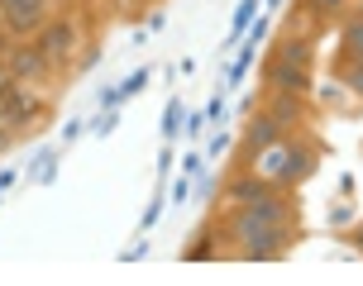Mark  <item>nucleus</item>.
Listing matches in <instances>:
<instances>
[{
	"instance_id": "f257e3e1",
	"label": "nucleus",
	"mask_w": 363,
	"mask_h": 286,
	"mask_svg": "<svg viewBox=\"0 0 363 286\" xmlns=\"http://www.w3.org/2000/svg\"><path fill=\"white\" fill-rule=\"evenodd\" d=\"M225 239H235L239 258H258V263L282 258V253L291 248V210H287V200H277L272 191L258 196V200H244V205L230 214Z\"/></svg>"
},
{
	"instance_id": "f03ea898",
	"label": "nucleus",
	"mask_w": 363,
	"mask_h": 286,
	"mask_svg": "<svg viewBox=\"0 0 363 286\" xmlns=\"http://www.w3.org/2000/svg\"><path fill=\"white\" fill-rule=\"evenodd\" d=\"M34 43L43 48V57L53 62V72L57 67H67V62H77V48H82V29H77V19H67V15H53L43 29L34 34Z\"/></svg>"
},
{
	"instance_id": "7ed1b4c3",
	"label": "nucleus",
	"mask_w": 363,
	"mask_h": 286,
	"mask_svg": "<svg viewBox=\"0 0 363 286\" xmlns=\"http://www.w3.org/2000/svg\"><path fill=\"white\" fill-rule=\"evenodd\" d=\"M0 115H5V125L15 129V134H24V129H34L43 120V96L29 81H15L10 76V86L0 91Z\"/></svg>"
},
{
	"instance_id": "20e7f679",
	"label": "nucleus",
	"mask_w": 363,
	"mask_h": 286,
	"mask_svg": "<svg viewBox=\"0 0 363 286\" xmlns=\"http://www.w3.org/2000/svg\"><path fill=\"white\" fill-rule=\"evenodd\" d=\"M48 10H53V0H0V29L10 38H34L53 19Z\"/></svg>"
},
{
	"instance_id": "39448f33",
	"label": "nucleus",
	"mask_w": 363,
	"mask_h": 286,
	"mask_svg": "<svg viewBox=\"0 0 363 286\" xmlns=\"http://www.w3.org/2000/svg\"><path fill=\"white\" fill-rule=\"evenodd\" d=\"M5 67H10L15 81H29V86H38L43 76H53V62L43 57V48L34 38H15V48H5Z\"/></svg>"
},
{
	"instance_id": "423d86ee",
	"label": "nucleus",
	"mask_w": 363,
	"mask_h": 286,
	"mask_svg": "<svg viewBox=\"0 0 363 286\" xmlns=\"http://www.w3.org/2000/svg\"><path fill=\"white\" fill-rule=\"evenodd\" d=\"M320 162V148L306 139H287V153H282V172H277V186H301V181L315 172Z\"/></svg>"
},
{
	"instance_id": "0eeeda50",
	"label": "nucleus",
	"mask_w": 363,
	"mask_h": 286,
	"mask_svg": "<svg viewBox=\"0 0 363 286\" xmlns=\"http://www.w3.org/2000/svg\"><path fill=\"white\" fill-rule=\"evenodd\" d=\"M277 139H282V129H277V120H272L268 110H263V115H254V120L244 125V148H239V162L249 167V162H254L268 143H277Z\"/></svg>"
},
{
	"instance_id": "6e6552de",
	"label": "nucleus",
	"mask_w": 363,
	"mask_h": 286,
	"mask_svg": "<svg viewBox=\"0 0 363 286\" xmlns=\"http://www.w3.org/2000/svg\"><path fill=\"white\" fill-rule=\"evenodd\" d=\"M263 81H268V91L306 96V91H311V67H291V62H282V57H272L268 67H263Z\"/></svg>"
},
{
	"instance_id": "1a4fd4ad",
	"label": "nucleus",
	"mask_w": 363,
	"mask_h": 286,
	"mask_svg": "<svg viewBox=\"0 0 363 286\" xmlns=\"http://www.w3.org/2000/svg\"><path fill=\"white\" fill-rule=\"evenodd\" d=\"M268 115L277 120V129L287 134V129H296L301 120H306V96H291V91H272Z\"/></svg>"
},
{
	"instance_id": "9d476101",
	"label": "nucleus",
	"mask_w": 363,
	"mask_h": 286,
	"mask_svg": "<svg viewBox=\"0 0 363 286\" xmlns=\"http://www.w3.org/2000/svg\"><path fill=\"white\" fill-rule=\"evenodd\" d=\"M272 57H282V62H291V67H311V57H315V43H311L306 34H296V29H291V34L277 38V53H272Z\"/></svg>"
},
{
	"instance_id": "9b49d317",
	"label": "nucleus",
	"mask_w": 363,
	"mask_h": 286,
	"mask_svg": "<svg viewBox=\"0 0 363 286\" xmlns=\"http://www.w3.org/2000/svg\"><path fill=\"white\" fill-rule=\"evenodd\" d=\"M268 191H272V181H263L254 167H249L244 177H235L230 186H225V196L235 200V205H244V200H258V196H268Z\"/></svg>"
},
{
	"instance_id": "f8f14e48",
	"label": "nucleus",
	"mask_w": 363,
	"mask_h": 286,
	"mask_svg": "<svg viewBox=\"0 0 363 286\" xmlns=\"http://www.w3.org/2000/svg\"><path fill=\"white\" fill-rule=\"evenodd\" d=\"M340 86H349L363 101V57H349L345 67H340Z\"/></svg>"
},
{
	"instance_id": "ddd939ff",
	"label": "nucleus",
	"mask_w": 363,
	"mask_h": 286,
	"mask_svg": "<svg viewBox=\"0 0 363 286\" xmlns=\"http://www.w3.org/2000/svg\"><path fill=\"white\" fill-rule=\"evenodd\" d=\"M340 38H345V53H349V57H363V15H354V19H349V24H345V34H340Z\"/></svg>"
},
{
	"instance_id": "4468645a",
	"label": "nucleus",
	"mask_w": 363,
	"mask_h": 286,
	"mask_svg": "<svg viewBox=\"0 0 363 286\" xmlns=\"http://www.w3.org/2000/svg\"><path fill=\"white\" fill-rule=\"evenodd\" d=\"M177 129H182V101H167V110H163V139L172 143V139H177Z\"/></svg>"
},
{
	"instance_id": "2eb2a0df",
	"label": "nucleus",
	"mask_w": 363,
	"mask_h": 286,
	"mask_svg": "<svg viewBox=\"0 0 363 286\" xmlns=\"http://www.w3.org/2000/svg\"><path fill=\"white\" fill-rule=\"evenodd\" d=\"M254 10H258V0H244V5L235 10V24H230V38H239L244 29H249V19H254Z\"/></svg>"
},
{
	"instance_id": "dca6fc26",
	"label": "nucleus",
	"mask_w": 363,
	"mask_h": 286,
	"mask_svg": "<svg viewBox=\"0 0 363 286\" xmlns=\"http://www.w3.org/2000/svg\"><path fill=\"white\" fill-rule=\"evenodd\" d=\"M148 81H153V76H148V67L144 72H129L125 81H120V96H139V91H148Z\"/></svg>"
},
{
	"instance_id": "f3484780",
	"label": "nucleus",
	"mask_w": 363,
	"mask_h": 286,
	"mask_svg": "<svg viewBox=\"0 0 363 286\" xmlns=\"http://www.w3.org/2000/svg\"><path fill=\"white\" fill-rule=\"evenodd\" d=\"M96 57H101V43H82V53H77L72 67H77V72H86V67H96Z\"/></svg>"
},
{
	"instance_id": "a211bd4d",
	"label": "nucleus",
	"mask_w": 363,
	"mask_h": 286,
	"mask_svg": "<svg viewBox=\"0 0 363 286\" xmlns=\"http://www.w3.org/2000/svg\"><path fill=\"white\" fill-rule=\"evenodd\" d=\"M206 239H211V234H201V244H191V248H186V258H191V263H206V258H216V244H206Z\"/></svg>"
},
{
	"instance_id": "6ab92c4d",
	"label": "nucleus",
	"mask_w": 363,
	"mask_h": 286,
	"mask_svg": "<svg viewBox=\"0 0 363 286\" xmlns=\"http://www.w3.org/2000/svg\"><path fill=\"white\" fill-rule=\"evenodd\" d=\"M349 0H311V15H335V10H345Z\"/></svg>"
},
{
	"instance_id": "aec40b11",
	"label": "nucleus",
	"mask_w": 363,
	"mask_h": 286,
	"mask_svg": "<svg viewBox=\"0 0 363 286\" xmlns=\"http://www.w3.org/2000/svg\"><path fill=\"white\" fill-rule=\"evenodd\" d=\"M115 125H120V115H115V110H101V120H96L91 129H96V134H110Z\"/></svg>"
},
{
	"instance_id": "412c9836",
	"label": "nucleus",
	"mask_w": 363,
	"mask_h": 286,
	"mask_svg": "<svg viewBox=\"0 0 363 286\" xmlns=\"http://www.w3.org/2000/svg\"><path fill=\"white\" fill-rule=\"evenodd\" d=\"M206 120H216V125H225V96H216V101L206 105Z\"/></svg>"
},
{
	"instance_id": "4be33fe9",
	"label": "nucleus",
	"mask_w": 363,
	"mask_h": 286,
	"mask_svg": "<svg viewBox=\"0 0 363 286\" xmlns=\"http://www.w3.org/2000/svg\"><path fill=\"white\" fill-rule=\"evenodd\" d=\"M120 101H125V96H120V86H106V91H101V110H115Z\"/></svg>"
},
{
	"instance_id": "5701e85b",
	"label": "nucleus",
	"mask_w": 363,
	"mask_h": 286,
	"mask_svg": "<svg viewBox=\"0 0 363 286\" xmlns=\"http://www.w3.org/2000/svg\"><path fill=\"white\" fill-rule=\"evenodd\" d=\"M10 143H15V129L5 125V115H0V153H5V148H10Z\"/></svg>"
},
{
	"instance_id": "b1692460",
	"label": "nucleus",
	"mask_w": 363,
	"mask_h": 286,
	"mask_svg": "<svg viewBox=\"0 0 363 286\" xmlns=\"http://www.w3.org/2000/svg\"><path fill=\"white\" fill-rule=\"evenodd\" d=\"M263 38H268V24H263V19H258L254 29H249V43H254V48H258V43H263Z\"/></svg>"
},
{
	"instance_id": "393cba45",
	"label": "nucleus",
	"mask_w": 363,
	"mask_h": 286,
	"mask_svg": "<svg viewBox=\"0 0 363 286\" xmlns=\"http://www.w3.org/2000/svg\"><path fill=\"white\" fill-rule=\"evenodd\" d=\"M186 196H191V181L182 177V181H177V186H172V200H177V205H182V200H186Z\"/></svg>"
},
{
	"instance_id": "a878e982",
	"label": "nucleus",
	"mask_w": 363,
	"mask_h": 286,
	"mask_svg": "<svg viewBox=\"0 0 363 286\" xmlns=\"http://www.w3.org/2000/svg\"><path fill=\"white\" fill-rule=\"evenodd\" d=\"M349 239H354V248L363 253V224H359V229H354V234H349Z\"/></svg>"
},
{
	"instance_id": "bb28decb",
	"label": "nucleus",
	"mask_w": 363,
	"mask_h": 286,
	"mask_svg": "<svg viewBox=\"0 0 363 286\" xmlns=\"http://www.w3.org/2000/svg\"><path fill=\"white\" fill-rule=\"evenodd\" d=\"M10 86V67H5V62H0V91Z\"/></svg>"
},
{
	"instance_id": "cd10ccee",
	"label": "nucleus",
	"mask_w": 363,
	"mask_h": 286,
	"mask_svg": "<svg viewBox=\"0 0 363 286\" xmlns=\"http://www.w3.org/2000/svg\"><path fill=\"white\" fill-rule=\"evenodd\" d=\"M0 53H5V38H0Z\"/></svg>"
},
{
	"instance_id": "c85d7f7f",
	"label": "nucleus",
	"mask_w": 363,
	"mask_h": 286,
	"mask_svg": "<svg viewBox=\"0 0 363 286\" xmlns=\"http://www.w3.org/2000/svg\"><path fill=\"white\" fill-rule=\"evenodd\" d=\"M268 5H282V0H268Z\"/></svg>"
}]
</instances>
